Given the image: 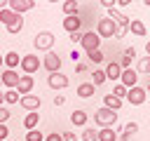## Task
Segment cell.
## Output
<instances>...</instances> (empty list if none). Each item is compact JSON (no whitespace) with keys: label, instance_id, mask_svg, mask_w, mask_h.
Returning <instances> with one entry per match:
<instances>
[{"label":"cell","instance_id":"obj_4","mask_svg":"<svg viewBox=\"0 0 150 141\" xmlns=\"http://www.w3.org/2000/svg\"><path fill=\"white\" fill-rule=\"evenodd\" d=\"M40 66H42V61L38 59V54H23L21 61H19V68H21L23 75H33V73H38Z\"/></svg>","mask_w":150,"mask_h":141},{"label":"cell","instance_id":"obj_16","mask_svg":"<svg viewBox=\"0 0 150 141\" xmlns=\"http://www.w3.org/2000/svg\"><path fill=\"white\" fill-rule=\"evenodd\" d=\"M103 73H105V80H120L122 68H120V63H117V61H110V63L103 68Z\"/></svg>","mask_w":150,"mask_h":141},{"label":"cell","instance_id":"obj_15","mask_svg":"<svg viewBox=\"0 0 150 141\" xmlns=\"http://www.w3.org/2000/svg\"><path fill=\"white\" fill-rule=\"evenodd\" d=\"M129 33L131 35H138V38H145L148 35V28L141 19H129Z\"/></svg>","mask_w":150,"mask_h":141},{"label":"cell","instance_id":"obj_36","mask_svg":"<svg viewBox=\"0 0 150 141\" xmlns=\"http://www.w3.org/2000/svg\"><path fill=\"white\" fill-rule=\"evenodd\" d=\"M7 136H9V127L0 125V141H7Z\"/></svg>","mask_w":150,"mask_h":141},{"label":"cell","instance_id":"obj_28","mask_svg":"<svg viewBox=\"0 0 150 141\" xmlns=\"http://www.w3.org/2000/svg\"><path fill=\"white\" fill-rule=\"evenodd\" d=\"M136 73H143V75L150 73V56H141V59H138V68H136Z\"/></svg>","mask_w":150,"mask_h":141},{"label":"cell","instance_id":"obj_37","mask_svg":"<svg viewBox=\"0 0 150 141\" xmlns=\"http://www.w3.org/2000/svg\"><path fill=\"white\" fill-rule=\"evenodd\" d=\"M45 141H63V136H61L59 132H52V134H47V136H45Z\"/></svg>","mask_w":150,"mask_h":141},{"label":"cell","instance_id":"obj_47","mask_svg":"<svg viewBox=\"0 0 150 141\" xmlns=\"http://www.w3.org/2000/svg\"><path fill=\"white\" fill-rule=\"evenodd\" d=\"M145 92H148V94H150V82H148V87H145Z\"/></svg>","mask_w":150,"mask_h":141},{"label":"cell","instance_id":"obj_2","mask_svg":"<svg viewBox=\"0 0 150 141\" xmlns=\"http://www.w3.org/2000/svg\"><path fill=\"white\" fill-rule=\"evenodd\" d=\"M94 122L103 129V127H115V122H117V113L115 110H110V108H105V106H101L98 110H94Z\"/></svg>","mask_w":150,"mask_h":141},{"label":"cell","instance_id":"obj_33","mask_svg":"<svg viewBox=\"0 0 150 141\" xmlns=\"http://www.w3.org/2000/svg\"><path fill=\"white\" fill-rule=\"evenodd\" d=\"M26 141H45V134L38 129H30V132H26Z\"/></svg>","mask_w":150,"mask_h":141},{"label":"cell","instance_id":"obj_46","mask_svg":"<svg viewBox=\"0 0 150 141\" xmlns=\"http://www.w3.org/2000/svg\"><path fill=\"white\" fill-rule=\"evenodd\" d=\"M2 103H5V94L0 92V106H2Z\"/></svg>","mask_w":150,"mask_h":141},{"label":"cell","instance_id":"obj_6","mask_svg":"<svg viewBox=\"0 0 150 141\" xmlns=\"http://www.w3.org/2000/svg\"><path fill=\"white\" fill-rule=\"evenodd\" d=\"M145 96H148V92H145V87H131V89H127V101L131 103V106H143L145 103Z\"/></svg>","mask_w":150,"mask_h":141},{"label":"cell","instance_id":"obj_7","mask_svg":"<svg viewBox=\"0 0 150 141\" xmlns=\"http://www.w3.org/2000/svg\"><path fill=\"white\" fill-rule=\"evenodd\" d=\"M35 7V0H7V9H12L14 14H23V12H30Z\"/></svg>","mask_w":150,"mask_h":141},{"label":"cell","instance_id":"obj_19","mask_svg":"<svg viewBox=\"0 0 150 141\" xmlns=\"http://www.w3.org/2000/svg\"><path fill=\"white\" fill-rule=\"evenodd\" d=\"M134 59H136V49H134V47H129V49H124V56H122L117 63H120V68H122V70H127V68H131V61H134Z\"/></svg>","mask_w":150,"mask_h":141},{"label":"cell","instance_id":"obj_44","mask_svg":"<svg viewBox=\"0 0 150 141\" xmlns=\"http://www.w3.org/2000/svg\"><path fill=\"white\" fill-rule=\"evenodd\" d=\"M2 9H7V0H0V12Z\"/></svg>","mask_w":150,"mask_h":141},{"label":"cell","instance_id":"obj_3","mask_svg":"<svg viewBox=\"0 0 150 141\" xmlns=\"http://www.w3.org/2000/svg\"><path fill=\"white\" fill-rule=\"evenodd\" d=\"M115 33H117V24L112 21V19H108V16H101L98 21H96V35L103 40V38H115Z\"/></svg>","mask_w":150,"mask_h":141},{"label":"cell","instance_id":"obj_34","mask_svg":"<svg viewBox=\"0 0 150 141\" xmlns=\"http://www.w3.org/2000/svg\"><path fill=\"white\" fill-rule=\"evenodd\" d=\"M21 28H23V16H21L14 26H9V28H7V33H9V35H16V33H21Z\"/></svg>","mask_w":150,"mask_h":141},{"label":"cell","instance_id":"obj_12","mask_svg":"<svg viewBox=\"0 0 150 141\" xmlns=\"http://www.w3.org/2000/svg\"><path fill=\"white\" fill-rule=\"evenodd\" d=\"M33 87H35L33 75H21L19 78V85H16V92H19V96H26V94L33 92Z\"/></svg>","mask_w":150,"mask_h":141},{"label":"cell","instance_id":"obj_50","mask_svg":"<svg viewBox=\"0 0 150 141\" xmlns=\"http://www.w3.org/2000/svg\"><path fill=\"white\" fill-rule=\"evenodd\" d=\"M7 141H9V139H7Z\"/></svg>","mask_w":150,"mask_h":141},{"label":"cell","instance_id":"obj_18","mask_svg":"<svg viewBox=\"0 0 150 141\" xmlns=\"http://www.w3.org/2000/svg\"><path fill=\"white\" fill-rule=\"evenodd\" d=\"M19 19H21V16H19V14H14L12 9H2V12H0V24H5V28L14 26Z\"/></svg>","mask_w":150,"mask_h":141},{"label":"cell","instance_id":"obj_9","mask_svg":"<svg viewBox=\"0 0 150 141\" xmlns=\"http://www.w3.org/2000/svg\"><path fill=\"white\" fill-rule=\"evenodd\" d=\"M19 106H21V108H26L28 113H33V110H40L42 99H40L38 94H26V96H21V99H19Z\"/></svg>","mask_w":150,"mask_h":141},{"label":"cell","instance_id":"obj_48","mask_svg":"<svg viewBox=\"0 0 150 141\" xmlns=\"http://www.w3.org/2000/svg\"><path fill=\"white\" fill-rule=\"evenodd\" d=\"M2 66H5V63H2V54H0V68H2Z\"/></svg>","mask_w":150,"mask_h":141},{"label":"cell","instance_id":"obj_31","mask_svg":"<svg viewBox=\"0 0 150 141\" xmlns=\"http://www.w3.org/2000/svg\"><path fill=\"white\" fill-rule=\"evenodd\" d=\"M87 59H89L91 63H101L105 56H103V52H101V49H94V52H87Z\"/></svg>","mask_w":150,"mask_h":141},{"label":"cell","instance_id":"obj_20","mask_svg":"<svg viewBox=\"0 0 150 141\" xmlns=\"http://www.w3.org/2000/svg\"><path fill=\"white\" fill-rule=\"evenodd\" d=\"M87 120H89V115H87L84 110H80V108L70 113V122H73L75 127H87Z\"/></svg>","mask_w":150,"mask_h":141},{"label":"cell","instance_id":"obj_10","mask_svg":"<svg viewBox=\"0 0 150 141\" xmlns=\"http://www.w3.org/2000/svg\"><path fill=\"white\" fill-rule=\"evenodd\" d=\"M19 73L16 70H9V68H5L2 73H0V82H2V87H7V89H16V85H19Z\"/></svg>","mask_w":150,"mask_h":141},{"label":"cell","instance_id":"obj_27","mask_svg":"<svg viewBox=\"0 0 150 141\" xmlns=\"http://www.w3.org/2000/svg\"><path fill=\"white\" fill-rule=\"evenodd\" d=\"M138 132V122H127L124 127H122V139H129V136H134Z\"/></svg>","mask_w":150,"mask_h":141},{"label":"cell","instance_id":"obj_23","mask_svg":"<svg viewBox=\"0 0 150 141\" xmlns=\"http://www.w3.org/2000/svg\"><path fill=\"white\" fill-rule=\"evenodd\" d=\"M38 122H40V113L38 110H33V113H28L26 118H23V127L30 132V129H35L38 127Z\"/></svg>","mask_w":150,"mask_h":141},{"label":"cell","instance_id":"obj_39","mask_svg":"<svg viewBox=\"0 0 150 141\" xmlns=\"http://www.w3.org/2000/svg\"><path fill=\"white\" fill-rule=\"evenodd\" d=\"M70 59H73V63H80V59H82V54H80L77 49H73V52H70Z\"/></svg>","mask_w":150,"mask_h":141},{"label":"cell","instance_id":"obj_13","mask_svg":"<svg viewBox=\"0 0 150 141\" xmlns=\"http://www.w3.org/2000/svg\"><path fill=\"white\" fill-rule=\"evenodd\" d=\"M136 80H138V73H136L134 68H127V70H122V75H120V85H124L127 89L136 87Z\"/></svg>","mask_w":150,"mask_h":141},{"label":"cell","instance_id":"obj_38","mask_svg":"<svg viewBox=\"0 0 150 141\" xmlns=\"http://www.w3.org/2000/svg\"><path fill=\"white\" fill-rule=\"evenodd\" d=\"M66 103V96L63 94H54V106H63Z\"/></svg>","mask_w":150,"mask_h":141},{"label":"cell","instance_id":"obj_22","mask_svg":"<svg viewBox=\"0 0 150 141\" xmlns=\"http://www.w3.org/2000/svg\"><path fill=\"white\" fill-rule=\"evenodd\" d=\"M122 103H124V101H122V99H117V96H112V94H105V96H103V106H105V108H110V110H115V113L122 108Z\"/></svg>","mask_w":150,"mask_h":141},{"label":"cell","instance_id":"obj_43","mask_svg":"<svg viewBox=\"0 0 150 141\" xmlns=\"http://www.w3.org/2000/svg\"><path fill=\"white\" fill-rule=\"evenodd\" d=\"M75 70H77V73H84L87 66H84V63H75Z\"/></svg>","mask_w":150,"mask_h":141},{"label":"cell","instance_id":"obj_40","mask_svg":"<svg viewBox=\"0 0 150 141\" xmlns=\"http://www.w3.org/2000/svg\"><path fill=\"white\" fill-rule=\"evenodd\" d=\"M61 136H63V141H77L75 139V132H63Z\"/></svg>","mask_w":150,"mask_h":141},{"label":"cell","instance_id":"obj_5","mask_svg":"<svg viewBox=\"0 0 150 141\" xmlns=\"http://www.w3.org/2000/svg\"><path fill=\"white\" fill-rule=\"evenodd\" d=\"M80 45L84 52H94V49H101V38L96 35V31H87V33H82Z\"/></svg>","mask_w":150,"mask_h":141},{"label":"cell","instance_id":"obj_32","mask_svg":"<svg viewBox=\"0 0 150 141\" xmlns=\"http://www.w3.org/2000/svg\"><path fill=\"white\" fill-rule=\"evenodd\" d=\"M110 94H112V96H117V99H122V101H124V96H127V87H124V85H120V82H117V85H115V87H112V92H110Z\"/></svg>","mask_w":150,"mask_h":141},{"label":"cell","instance_id":"obj_29","mask_svg":"<svg viewBox=\"0 0 150 141\" xmlns=\"http://www.w3.org/2000/svg\"><path fill=\"white\" fill-rule=\"evenodd\" d=\"M82 141H98V129H94V127H84V132H82Z\"/></svg>","mask_w":150,"mask_h":141},{"label":"cell","instance_id":"obj_25","mask_svg":"<svg viewBox=\"0 0 150 141\" xmlns=\"http://www.w3.org/2000/svg\"><path fill=\"white\" fill-rule=\"evenodd\" d=\"M77 9H80L77 0H66V2H63V14H66V16H75Z\"/></svg>","mask_w":150,"mask_h":141},{"label":"cell","instance_id":"obj_17","mask_svg":"<svg viewBox=\"0 0 150 141\" xmlns=\"http://www.w3.org/2000/svg\"><path fill=\"white\" fill-rule=\"evenodd\" d=\"M19 61H21V56H19V52H7V54H2V63L9 68V70H16V66H19Z\"/></svg>","mask_w":150,"mask_h":141},{"label":"cell","instance_id":"obj_45","mask_svg":"<svg viewBox=\"0 0 150 141\" xmlns=\"http://www.w3.org/2000/svg\"><path fill=\"white\" fill-rule=\"evenodd\" d=\"M145 54L150 56V42H145Z\"/></svg>","mask_w":150,"mask_h":141},{"label":"cell","instance_id":"obj_21","mask_svg":"<svg viewBox=\"0 0 150 141\" xmlns=\"http://www.w3.org/2000/svg\"><path fill=\"white\" fill-rule=\"evenodd\" d=\"M94 85L91 82H82V85H77V89H75V94L80 96V99H89V96H94Z\"/></svg>","mask_w":150,"mask_h":141},{"label":"cell","instance_id":"obj_8","mask_svg":"<svg viewBox=\"0 0 150 141\" xmlns=\"http://www.w3.org/2000/svg\"><path fill=\"white\" fill-rule=\"evenodd\" d=\"M61 56L59 54H54V52H47L45 54V59H42V66L47 68V73H61Z\"/></svg>","mask_w":150,"mask_h":141},{"label":"cell","instance_id":"obj_35","mask_svg":"<svg viewBox=\"0 0 150 141\" xmlns=\"http://www.w3.org/2000/svg\"><path fill=\"white\" fill-rule=\"evenodd\" d=\"M9 115H12V113H9V110H7L5 106H0V125H7V120H9Z\"/></svg>","mask_w":150,"mask_h":141},{"label":"cell","instance_id":"obj_42","mask_svg":"<svg viewBox=\"0 0 150 141\" xmlns=\"http://www.w3.org/2000/svg\"><path fill=\"white\" fill-rule=\"evenodd\" d=\"M101 5H103L105 9H110V7H115V0H101Z\"/></svg>","mask_w":150,"mask_h":141},{"label":"cell","instance_id":"obj_11","mask_svg":"<svg viewBox=\"0 0 150 141\" xmlns=\"http://www.w3.org/2000/svg\"><path fill=\"white\" fill-rule=\"evenodd\" d=\"M47 85H49L52 89H66V87L70 85V80H68V75H63V73H49V75H47Z\"/></svg>","mask_w":150,"mask_h":141},{"label":"cell","instance_id":"obj_30","mask_svg":"<svg viewBox=\"0 0 150 141\" xmlns=\"http://www.w3.org/2000/svg\"><path fill=\"white\" fill-rule=\"evenodd\" d=\"M2 94H5V103H19V99H21L16 89H7V92H2Z\"/></svg>","mask_w":150,"mask_h":141},{"label":"cell","instance_id":"obj_1","mask_svg":"<svg viewBox=\"0 0 150 141\" xmlns=\"http://www.w3.org/2000/svg\"><path fill=\"white\" fill-rule=\"evenodd\" d=\"M54 42H56V35H54L52 31H40V33H35V38H33V45H35L38 52H52Z\"/></svg>","mask_w":150,"mask_h":141},{"label":"cell","instance_id":"obj_14","mask_svg":"<svg viewBox=\"0 0 150 141\" xmlns=\"http://www.w3.org/2000/svg\"><path fill=\"white\" fill-rule=\"evenodd\" d=\"M80 26H82V19H80L77 14L63 19V31H68V35H70V33H80Z\"/></svg>","mask_w":150,"mask_h":141},{"label":"cell","instance_id":"obj_24","mask_svg":"<svg viewBox=\"0 0 150 141\" xmlns=\"http://www.w3.org/2000/svg\"><path fill=\"white\" fill-rule=\"evenodd\" d=\"M98 141H117V132L112 127H103L98 129Z\"/></svg>","mask_w":150,"mask_h":141},{"label":"cell","instance_id":"obj_49","mask_svg":"<svg viewBox=\"0 0 150 141\" xmlns=\"http://www.w3.org/2000/svg\"><path fill=\"white\" fill-rule=\"evenodd\" d=\"M0 85H2V82H0Z\"/></svg>","mask_w":150,"mask_h":141},{"label":"cell","instance_id":"obj_26","mask_svg":"<svg viewBox=\"0 0 150 141\" xmlns=\"http://www.w3.org/2000/svg\"><path fill=\"white\" fill-rule=\"evenodd\" d=\"M105 82V73H103V68H96L94 73H91V85L94 87H101Z\"/></svg>","mask_w":150,"mask_h":141},{"label":"cell","instance_id":"obj_41","mask_svg":"<svg viewBox=\"0 0 150 141\" xmlns=\"http://www.w3.org/2000/svg\"><path fill=\"white\" fill-rule=\"evenodd\" d=\"M82 40V33H70V42L75 45V42H80Z\"/></svg>","mask_w":150,"mask_h":141}]
</instances>
